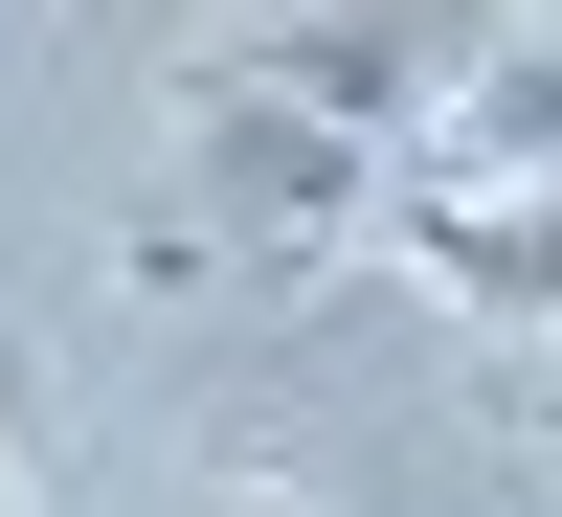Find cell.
Returning <instances> with one entry per match:
<instances>
[{"mask_svg": "<svg viewBox=\"0 0 562 517\" xmlns=\"http://www.w3.org/2000/svg\"><path fill=\"white\" fill-rule=\"evenodd\" d=\"M405 113H450V45L428 23H248L180 68V225H135V270H270V248H338L383 203Z\"/></svg>", "mask_w": 562, "mask_h": 517, "instance_id": "6da1fadb", "label": "cell"}, {"mask_svg": "<svg viewBox=\"0 0 562 517\" xmlns=\"http://www.w3.org/2000/svg\"><path fill=\"white\" fill-rule=\"evenodd\" d=\"M405 270H428L450 315H495V338H562V180H383Z\"/></svg>", "mask_w": 562, "mask_h": 517, "instance_id": "7a4b0ae2", "label": "cell"}, {"mask_svg": "<svg viewBox=\"0 0 562 517\" xmlns=\"http://www.w3.org/2000/svg\"><path fill=\"white\" fill-rule=\"evenodd\" d=\"M428 180H562V23L540 45H450V158Z\"/></svg>", "mask_w": 562, "mask_h": 517, "instance_id": "3957f363", "label": "cell"}, {"mask_svg": "<svg viewBox=\"0 0 562 517\" xmlns=\"http://www.w3.org/2000/svg\"><path fill=\"white\" fill-rule=\"evenodd\" d=\"M0 517H45V428H23V360H0Z\"/></svg>", "mask_w": 562, "mask_h": 517, "instance_id": "277c9868", "label": "cell"}, {"mask_svg": "<svg viewBox=\"0 0 562 517\" xmlns=\"http://www.w3.org/2000/svg\"><path fill=\"white\" fill-rule=\"evenodd\" d=\"M203 517H315V495H203Z\"/></svg>", "mask_w": 562, "mask_h": 517, "instance_id": "5b68a950", "label": "cell"}]
</instances>
